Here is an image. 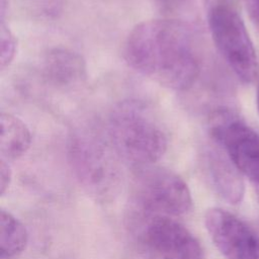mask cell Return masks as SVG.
<instances>
[{
	"label": "cell",
	"mask_w": 259,
	"mask_h": 259,
	"mask_svg": "<svg viewBox=\"0 0 259 259\" xmlns=\"http://www.w3.org/2000/svg\"><path fill=\"white\" fill-rule=\"evenodd\" d=\"M124 59L137 72L175 91L197 80L200 61L194 34L176 19H151L137 24L124 44Z\"/></svg>",
	"instance_id": "obj_1"
},
{
	"label": "cell",
	"mask_w": 259,
	"mask_h": 259,
	"mask_svg": "<svg viewBox=\"0 0 259 259\" xmlns=\"http://www.w3.org/2000/svg\"><path fill=\"white\" fill-rule=\"evenodd\" d=\"M107 133L116 155L136 168L154 165L167 150L164 126L154 111L140 100L117 103L109 114Z\"/></svg>",
	"instance_id": "obj_2"
},
{
	"label": "cell",
	"mask_w": 259,
	"mask_h": 259,
	"mask_svg": "<svg viewBox=\"0 0 259 259\" xmlns=\"http://www.w3.org/2000/svg\"><path fill=\"white\" fill-rule=\"evenodd\" d=\"M113 148L93 134L77 132L69 140L71 167L84 190L95 200L108 202L119 193L121 173Z\"/></svg>",
	"instance_id": "obj_3"
},
{
	"label": "cell",
	"mask_w": 259,
	"mask_h": 259,
	"mask_svg": "<svg viewBox=\"0 0 259 259\" xmlns=\"http://www.w3.org/2000/svg\"><path fill=\"white\" fill-rule=\"evenodd\" d=\"M134 215H180L192 205L186 182L175 172L155 166L137 168L132 184Z\"/></svg>",
	"instance_id": "obj_4"
},
{
	"label": "cell",
	"mask_w": 259,
	"mask_h": 259,
	"mask_svg": "<svg viewBox=\"0 0 259 259\" xmlns=\"http://www.w3.org/2000/svg\"><path fill=\"white\" fill-rule=\"evenodd\" d=\"M207 22L212 40L225 62L242 82H252L258 72V61L240 14L229 3L218 1L207 12Z\"/></svg>",
	"instance_id": "obj_5"
},
{
	"label": "cell",
	"mask_w": 259,
	"mask_h": 259,
	"mask_svg": "<svg viewBox=\"0 0 259 259\" xmlns=\"http://www.w3.org/2000/svg\"><path fill=\"white\" fill-rule=\"evenodd\" d=\"M208 127L214 142L249 179L259 200V134L225 108L212 112Z\"/></svg>",
	"instance_id": "obj_6"
},
{
	"label": "cell",
	"mask_w": 259,
	"mask_h": 259,
	"mask_svg": "<svg viewBox=\"0 0 259 259\" xmlns=\"http://www.w3.org/2000/svg\"><path fill=\"white\" fill-rule=\"evenodd\" d=\"M138 240L153 259H203L202 248L193 234L169 215H133Z\"/></svg>",
	"instance_id": "obj_7"
},
{
	"label": "cell",
	"mask_w": 259,
	"mask_h": 259,
	"mask_svg": "<svg viewBox=\"0 0 259 259\" xmlns=\"http://www.w3.org/2000/svg\"><path fill=\"white\" fill-rule=\"evenodd\" d=\"M205 228L226 259H249L255 242V231L230 211L212 207L204 215Z\"/></svg>",
	"instance_id": "obj_8"
},
{
	"label": "cell",
	"mask_w": 259,
	"mask_h": 259,
	"mask_svg": "<svg viewBox=\"0 0 259 259\" xmlns=\"http://www.w3.org/2000/svg\"><path fill=\"white\" fill-rule=\"evenodd\" d=\"M41 74L44 79L56 88H73L86 78L85 61L73 51L53 49L42 59Z\"/></svg>",
	"instance_id": "obj_9"
},
{
	"label": "cell",
	"mask_w": 259,
	"mask_h": 259,
	"mask_svg": "<svg viewBox=\"0 0 259 259\" xmlns=\"http://www.w3.org/2000/svg\"><path fill=\"white\" fill-rule=\"evenodd\" d=\"M208 171L211 182L218 193L228 202L237 204L244 196V182L240 171L232 161L218 154L208 159Z\"/></svg>",
	"instance_id": "obj_10"
},
{
	"label": "cell",
	"mask_w": 259,
	"mask_h": 259,
	"mask_svg": "<svg viewBox=\"0 0 259 259\" xmlns=\"http://www.w3.org/2000/svg\"><path fill=\"white\" fill-rule=\"evenodd\" d=\"M1 159L13 161L20 158L28 150L31 136L26 124L10 113H1Z\"/></svg>",
	"instance_id": "obj_11"
},
{
	"label": "cell",
	"mask_w": 259,
	"mask_h": 259,
	"mask_svg": "<svg viewBox=\"0 0 259 259\" xmlns=\"http://www.w3.org/2000/svg\"><path fill=\"white\" fill-rule=\"evenodd\" d=\"M28 234L22 223L12 213L0 211V253L2 259L19 255L26 248Z\"/></svg>",
	"instance_id": "obj_12"
},
{
	"label": "cell",
	"mask_w": 259,
	"mask_h": 259,
	"mask_svg": "<svg viewBox=\"0 0 259 259\" xmlns=\"http://www.w3.org/2000/svg\"><path fill=\"white\" fill-rule=\"evenodd\" d=\"M17 40L11 30L5 25L4 20L0 24V68L8 67L16 53Z\"/></svg>",
	"instance_id": "obj_13"
},
{
	"label": "cell",
	"mask_w": 259,
	"mask_h": 259,
	"mask_svg": "<svg viewBox=\"0 0 259 259\" xmlns=\"http://www.w3.org/2000/svg\"><path fill=\"white\" fill-rule=\"evenodd\" d=\"M11 179H12V172L8 164V161L1 159V162H0V193L1 195H3L9 188Z\"/></svg>",
	"instance_id": "obj_14"
},
{
	"label": "cell",
	"mask_w": 259,
	"mask_h": 259,
	"mask_svg": "<svg viewBox=\"0 0 259 259\" xmlns=\"http://www.w3.org/2000/svg\"><path fill=\"white\" fill-rule=\"evenodd\" d=\"M244 3L251 20L259 30V0H244Z\"/></svg>",
	"instance_id": "obj_15"
},
{
	"label": "cell",
	"mask_w": 259,
	"mask_h": 259,
	"mask_svg": "<svg viewBox=\"0 0 259 259\" xmlns=\"http://www.w3.org/2000/svg\"><path fill=\"white\" fill-rule=\"evenodd\" d=\"M254 231H255V242H254V247L249 259H259V222L255 227Z\"/></svg>",
	"instance_id": "obj_16"
},
{
	"label": "cell",
	"mask_w": 259,
	"mask_h": 259,
	"mask_svg": "<svg viewBox=\"0 0 259 259\" xmlns=\"http://www.w3.org/2000/svg\"><path fill=\"white\" fill-rule=\"evenodd\" d=\"M256 102H257V108H258V112H259V80H258V84H257V92H256Z\"/></svg>",
	"instance_id": "obj_17"
},
{
	"label": "cell",
	"mask_w": 259,
	"mask_h": 259,
	"mask_svg": "<svg viewBox=\"0 0 259 259\" xmlns=\"http://www.w3.org/2000/svg\"><path fill=\"white\" fill-rule=\"evenodd\" d=\"M162 1H164V2H167V1H169V0H162ZM171 1V0H170Z\"/></svg>",
	"instance_id": "obj_18"
}]
</instances>
